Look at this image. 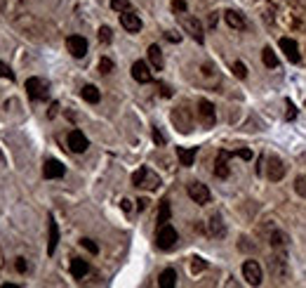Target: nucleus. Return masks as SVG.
<instances>
[{"instance_id": "nucleus-36", "label": "nucleus", "mask_w": 306, "mask_h": 288, "mask_svg": "<svg viewBox=\"0 0 306 288\" xmlns=\"http://www.w3.org/2000/svg\"><path fill=\"white\" fill-rule=\"evenodd\" d=\"M172 10H175L177 15H184L186 12V3L184 0H172Z\"/></svg>"}, {"instance_id": "nucleus-32", "label": "nucleus", "mask_w": 306, "mask_h": 288, "mask_svg": "<svg viewBox=\"0 0 306 288\" xmlns=\"http://www.w3.org/2000/svg\"><path fill=\"white\" fill-rule=\"evenodd\" d=\"M0 78H8V80H15V71L10 69L5 62H0Z\"/></svg>"}, {"instance_id": "nucleus-21", "label": "nucleus", "mask_w": 306, "mask_h": 288, "mask_svg": "<svg viewBox=\"0 0 306 288\" xmlns=\"http://www.w3.org/2000/svg\"><path fill=\"white\" fill-rule=\"evenodd\" d=\"M207 225H210V236H217V239H219V236L226 234V227H224V222H222V215H212Z\"/></svg>"}, {"instance_id": "nucleus-10", "label": "nucleus", "mask_w": 306, "mask_h": 288, "mask_svg": "<svg viewBox=\"0 0 306 288\" xmlns=\"http://www.w3.org/2000/svg\"><path fill=\"white\" fill-rule=\"evenodd\" d=\"M120 26L130 33H139L141 31V19H139V15H134L132 10H127V12H120Z\"/></svg>"}, {"instance_id": "nucleus-42", "label": "nucleus", "mask_w": 306, "mask_h": 288, "mask_svg": "<svg viewBox=\"0 0 306 288\" xmlns=\"http://www.w3.org/2000/svg\"><path fill=\"white\" fill-rule=\"evenodd\" d=\"M120 206H122V211H125V213H130V211H132V203L127 201V199H122V201H120Z\"/></svg>"}, {"instance_id": "nucleus-30", "label": "nucleus", "mask_w": 306, "mask_h": 288, "mask_svg": "<svg viewBox=\"0 0 306 288\" xmlns=\"http://www.w3.org/2000/svg\"><path fill=\"white\" fill-rule=\"evenodd\" d=\"M207 267V262L203 260V257H193V262H191V272L193 274H198V272H203Z\"/></svg>"}, {"instance_id": "nucleus-18", "label": "nucleus", "mask_w": 306, "mask_h": 288, "mask_svg": "<svg viewBox=\"0 0 306 288\" xmlns=\"http://www.w3.org/2000/svg\"><path fill=\"white\" fill-rule=\"evenodd\" d=\"M224 19H226V24H229L231 29H238V31H243L245 26H247L245 17L240 15V12H236V10H226V12H224Z\"/></svg>"}, {"instance_id": "nucleus-22", "label": "nucleus", "mask_w": 306, "mask_h": 288, "mask_svg": "<svg viewBox=\"0 0 306 288\" xmlns=\"http://www.w3.org/2000/svg\"><path fill=\"white\" fill-rule=\"evenodd\" d=\"M148 62H151V66L156 71L163 69V52H161V47H158V45H151V47H148Z\"/></svg>"}, {"instance_id": "nucleus-23", "label": "nucleus", "mask_w": 306, "mask_h": 288, "mask_svg": "<svg viewBox=\"0 0 306 288\" xmlns=\"http://www.w3.org/2000/svg\"><path fill=\"white\" fill-rule=\"evenodd\" d=\"M158 286L161 288H175L177 286V272L175 269H165L158 279Z\"/></svg>"}, {"instance_id": "nucleus-26", "label": "nucleus", "mask_w": 306, "mask_h": 288, "mask_svg": "<svg viewBox=\"0 0 306 288\" xmlns=\"http://www.w3.org/2000/svg\"><path fill=\"white\" fill-rule=\"evenodd\" d=\"M261 59H264V64H266L268 69H278V57H275V52L271 50V47H264Z\"/></svg>"}, {"instance_id": "nucleus-43", "label": "nucleus", "mask_w": 306, "mask_h": 288, "mask_svg": "<svg viewBox=\"0 0 306 288\" xmlns=\"http://www.w3.org/2000/svg\"><path fill=\"white\" fill-rule=\"evenodd\" d=\"M168 40H172V43H179V33H168Z\"/></svg>"}, {"instance_id": "nucleus-6", "label": "nucleus", "mask_w": 306, "mask_h": 288, "mask_svg": "<svg viewBox=\"0 0 306 288\" xmlns=\"http://www.w3.org/2000/svg\"><path fill=\"white\" fill-rule=\"evenodd\" d=\"M186 191H189V196H191V201L200 203V206H205V203H210V199H212V194H210V189H207L205 184H200V182H191V184L186 187Z\"/></svg>"}, {"instance_id": "nucleus-19", "label": "nucleus", "mask_w": 306, "mask_h": 288, "mask_svg": "<svg viewBox=\"0 0 306 288\" xmlns=\"http://www.w3.org/2000/svg\"><path fill=\"white\" fill-rule=\"evenodd\" d=\"M87 272H90V265H87L85 260H80V257H73V260H71V274H73V279H83Z\"/></svg>"}, {"instance_id": "nucleus-27", "label": "nucleus", "mask_w": 306, "mask_h": 288, "mask_svg": "<svg viewBox=\"0 0 306 288\" xmlns=\"http://www.w3.org/2000/svg\"><path fill=\"white\" fill-rule=\"evenodd\" d=\"M170 203L168 201H163L161 203V208H158V225H165V222H170Z\"/></svg>"}, {"instance_id": "nucleus-40", "label": "nucleus", "mask_w": 306, "mask_h": 288, "mask_svg": "<svg viewBox=\"0 0 306 288\" xmlns=\"http://www.w3.org/2000/svg\"><path fill=\"white\" fill-rule=\"evenodd\" d=\"M153 142L156 144H165V137L161 135V130H153Z\"/></svg>"}, {"instance_id": "nucleus-25", "label": "nucleus", "mask_w": 306, "mask_h": 288, "mask_svg": "<svg viewBox=\"0 0 306 288\" xmlns=\"http://www.w3.org/2000/svg\"><path fill=\"white\" fill-rule=\"evenodd\" d=\"M271 246H273L275 250H285V248H287V234L273 232V234H271Z\"/></svg>"}, {"instance_id": "nucleus-24", "label": "nucleus", "mask_w": 306, "mask_h": 288, "mask_svg": "<svg viewBox=\"0 0 306 288\" xmlns=\"http://www.w3.org/2000/svg\"><path fill=\"white\" fill-rule=\"evenodd\" d=\"M80 94H83V100H85V102H90V104H97V102L101 100L99 90H97L94 85H85L83 90H80Z\"/></svg>"}, {"instance_id": "nucleus-38", "label": "nucleus", "mask_w": 306, "mask_h": 288, "mask_svg": "<svg viewBox=\"0 0 306 288\" xmlns=\"http://www.w3.org/2000/svg\"><path fill=\"white\" fill-rule=\"evenodd\" d=\"M297 191L301 196H306V179L304 177H299V182H297Z\"/></svg>"}, {"instance_id": "nucleus-2", "label": "nucleus", "mask_w": 306, "mask_h": 288, "mask_svg": "<svg viewBox=\"0 0 306 288\" xmlns=\"http://www.w3.org/2000/svg\"><path fill=\"white\" fill-rule=\"evenodd\" d=\"M177 241H179V236H177V229L170 222L158 227V232H156V243H158V248L161 250H170L175 248Z\"/></svg>"}, {"instance_id": "nucleus-9", "label": "nucleus", "mask_w": 306, "mask_h": 288, "mask_svg": "<svg viewBox=\"0 0 306 288\" xmlns=\"http://www.w3.org/2000/svg\"><path fill=\"white\" fill-rule=\"evenodd\" d=\"M66 47H69V52L76 57V59L87 55V40H85L83 36H69V38H66Z\"/></svg>"}, {"instance_id": "nucleus-12", "label": "nucleus", "mask_w": 306, "mask_h": 288, "mask_svg": "<svg viewBox=\"0 0 306 288\" xmlns=\"http://www.w3.org/2000/svg\"><path fill=\"white\" fill-rule=\"evenodd\" d=\"M229 158H231V154L226 151V149H222V151L217 154V161H214V175H217L219 179L229 177Z\"/></svg>"}, {"instance_id": "nucleus-11", "label": "nucleus", "mask_w": 306, "mask_h": 288, "mask_svg": "<svg viewBox=\"0 0 306 288\" xmlns=\"http://www.w3.org/2000/svg\"><path fill=\"white\" fill-rule=\"evenodd\" d=\"M66 144L73 154H83L85 149H87V137H85L80 130H71L69 137H66Z\"/></svg>"}, {"instance_id": "nucleus-5", "label": "nucleus", "mask_w": 306, "mask_h": 288, "mask_svg": "<svg viewBox=\"0 0 306 288\" xmlns=\"http://www.w3.org/2000/svg\"><path fill=\"white\" fill-rule=\"evenodd\" d=\"M243 276L250 286H259L261 283V267L257 260H245L243 262Z\"/></svg>"}, {"instance_id": "nucleus-15", "label": "nucleus", "mask_w": 306, "mask_h": 288, "mask_svg": "<svg viewBox=\"0 0 306 288\" xmlns=\"http://www.w3.org/2000/svg\"><path fill=\"white\" fill-rule=\"evenodd\" d=\"M280 50L285 52V57H287V62H292V64H297L299 59H301V55H299V47H297V43L292 38H280Z\"/></svg>"}, {"instance_id": "nucleus-39", "label": "nucleus", "mask_w": 306, "mask_h": 288, "mask_svg": "<svg viewBox=\"0 0 306 288\" xmlns=\"http://www.w3.org/2000/svg\"><path fill=\"white\" fill-rule=\"evenodd\" d=\"M292 118H297V109L292 107V102H287V121H292Z\"/></svg>"}, {"instance_id": "nucleus-20", "label": "nucleus", "mask_w": 306, "mask_h": 288, "mask_svg": "<svg viewBox=\"0 0 306 288\" xmlns=\"http://www.w3.org/2000/svg\"><path fill=\"white\" fill-rule=\"evenodd\" d=\"M196 151L198 149L193 147V149H184V147H177V158H179V163L182 165H193V161H196Z\"/></svg>"}, {"instance_id": "nucleus-16", "label": "nucleus", "mask_w": 306, "mask_h": 288, "mask_svg": "<svg viewBox=\"0 0 306 288\" xmlns=\"http://www.w3.org/2000/svg\"><path fill=\"white\" fill-rule=\"evenodd\" d=\"M268 267H271V274L275 279H283L287 274V260H285V255H273L268 260Z\"/></svg>"}, {"instance_id": "nucleus-29", "label": "nucleus", "mask_w": 306, "mask_h": 288, "mask_svg": "<svg viewBox=\"0 0 306 288\" xmlns=\"http://www.w3.org/2000/svg\"><path fill=\"white\" fill-rule=\"evenodd\" d=\"M80 246H83L87 253H92V255H97V253H99V246L92 241V239H83V241H80Z\"/></svg>"}, {"instance_id": "nucleus-35", "label": "nucleus", "mask_w": 306, "mask_h": 288, "mask_svg": "<svg viewBox=\"0 0 306 288\" xmlns=\"http://www.w3.org/2000/svg\"><path fill=\"white\" fill-rule=\"evenodd\" d=\"M15 269H17L19 274H24L26 269H29V262H26L24 257H17V260H15Z\"/></svg>"}, {"instance_id": "nucleus-33", "label": "nucleus", "mask_w": 306, "mask_h": 288, "mask_svg": "<svg viewBox=\"0 0 306 288\" xmlns=\"http://www.w3.org/2000/svg\"><path fill=\"white\" fill-rule=\"evenodd\" d=\"M111 38H113L111 29H108V26H101V29H99V40H101V43H111Z\"/></svg>"}, {"instance_id": "nucleus-4", "label": "nucleus", "mask_w": 306, "mask_h": 288, "mask_svg": "<svg viewBox=\"0 0 306 288\" xmlns=\"http://www.w3.org/2000/svg\"><path fill=\"white\" fill-rule=\"evenodd\" d=\"M179 22H182V29L189 36H191L196 43H203V26L196 17H189V15H179Z\"/></svg>"}, {"instance_id": "nucleus-1", "label": "nucleus", "mask_w": 306, "mask_h": 288, "mask_svg": "<svg viewBox=\"0 0 306 288\" xmlns=\"http://www.w3.org/2000/svg\"><path fill=\"white\" fill-rule=\"evenodd\" d=\"M132 184L134 187H144L148 191H156V189L161 187V177L151 170V168H139L134 175H132Z\"/></svg>"}, {"instance_id": "nucleus-7", "label": "nucleus", "mask_w": 306, "mask_h": 288, "mask_svg": "<svg viewBox=\"0 0 306 288\" xmlns=\"http://www.w3.org/2000/svg\"><path fill=\"white\" fill-rule=\"evenodd\" d=\"M198 118H200V123L205 125V128H212L214 121H217V114H214L212 102H207V100L198 102Z\"/></svg>"}, {"instance_id": "nucleus-3", "label": "nucleus", "mask_w": 306, "mask_h": 288, "mask_svg": "<svg viewBox=\"0 0 306 288\" xmlns=\"http://www.w3.org/2000/svg\"><path fill=\"white\" fill-rule=\"evenodd\" d=\"M26 92H29L31 100L43 102V100H47V94H50V83L43 80V78H29V80H26Z\"/></svg>"}, {"instance_id": "nucleus-28", "label": "nucleus", "mask_w": 306, "mask_h": 288, "mask_svg": "<svg viewBox=\"0 0 306 288\" xmlns=\"http://www.w3.org/2000/svg\"><path fill=\"white\" fill-rule=\"evenodd\" d=\"M111 8L115 12H127L130 10V0H111Z\"/></svg>"}, {"instance_id": "nucleus-13", "label": "nucleus", "mask_w": 306, "mask_h": 288, "mask_svg": "<svg viewBox=\"0 0 306 288\" xmlns=\"http://www.w3.org/2000/svg\"><path fill=\"white\" fill-rule=\"evenodd\" d=\"M64 172H66V168H64V163L57 161V158H50V161H45V165H43V175H45V179L64 177Z\"/></svg>"}, {"instance_id": "nucleus-41", "label": "nucleus", "mask_w": 306, "mask_h": 288, "mask_svg": "<svg viewBox=\"0 0 306 288\" xmlns=\"http://www.w3.org/2000/svg\"><path fill=\"white\" fill-rule=\"evenodd\" d=\"M137 208H139V211H146V208H148V199H139Z\"/></svg>"}, {"instance_id": "nucleus-17", "label": "nucleus", "mask_w": 306, "mask_h": 288, "mask_svg": "<svg viewBox=\"0 0 306 288\" xmlns=\"http://www.w3.org/2000/svg\"><path fill=\"white\" fill-rule=\"evenodd\" d=\"M57 243H59V227H57L54 218H50V222H47V253L50 255L57 250Z\"/></svg>"}, {"instance_id": "nucleus-14", "label": "nucleus", "mask_w": 306, "mask_h": 288, "mask_svg": "<svg viewBox=\"0 0 306 288\" xmlns=\"http://www.w3.org/2000/svg\"><path fill=\"white\" fill-rule=\"evenodd\" d=\"M132 78H134L137 83H151L153 73L148 71V64L146 62H134L132 64Z\"/></svg>"}, {"instance_id": "nucleus-8", "label": "nucleus", "mask_w": 306, "mask_h": 288, "mask_svg": "<svg viewBox=\"0 0 306 288\" xmlns=\"http://www.w3.org/2000/svg\"><path fill=\"white\" fill-rule=\"evenodd\" d=\"M285 172H287V165H285L283 158L271 156V158H268V179H271V182H278V179L285 177Z\"/></svg>"}, {"instance_id": "nucleus-34", "label": "nucleus", "mask_w": 306, "mask_h": 288, "mask_svg": "<svg viewBox=\"0 0 306 288\" xmlns=\"http://www.w3.org/2000/svg\"><path fill=\"white\" fill-rule=\"evenodd\" d=\"M233 73H236L238 78H245L247 76V69H245L243 62H233Z\"/></svg>"}, {"instance_id": "nucleus-31", "label": "nucleus", "mask_w": 306, "mask_h": 288, "mask_svg": "<svg viewBox=\"0 0 306 288\" xmlns=\"http://www.w3.org/2000/svg\"><path fill=\"white\" fill-rule=\"evenodd\" d=\"M99 71L101 73H111V71H113V62H111L108 57H101L99 59Z\"/></svg>"}, {"instance_id": "nucleus-37", "label": "nucleus", "mask_w": 306, "mask_h": 288, "mask_svg": "<svg viewBox=\"0 0 306 288\" xmlns=\"http://www.w3.org/2000/svg\"><path fill=\"white\" fill-rule=\"evenodd\" d=\"M236 156H240V158H245V161H250V158H252V151H250V149H240V151H236Z\"/></svg>"}]
</instances>
